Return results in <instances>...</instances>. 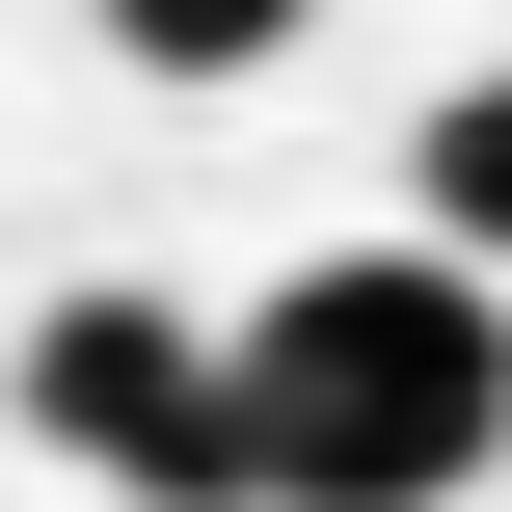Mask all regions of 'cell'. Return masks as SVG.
I'll use <instances>...</instances> for the list:
<instances>
[{
	"mask_svg": "<svg viewBox=\"0 0 512 512\" xmlns=\"http://www.w3.org/2000/svg\"><path fill=\"white\" fill-rule=\"evenodd\" d=\"M216 351H243V512H459L512 459V270L459 243H324Z\"/></svg>",
	"mask_w": 512,
	"mask_h": 512,
	"instance_id": "1",
	"label": "cell"
},
{
	"mask_svg": "<svg viewBox=\"0 0 512 512\" xmlns=\"http://www.w3.org/2000/svg\"><path fill=\"white\" fill-rule=\"evenodd\" d=\"M27 432L81 459V486H135V512H243V351L189 324V297H54L27 324Z\"/></svg>",
	"mask_w": 512,
	"mask_h": 512,
	"instance_id": "2",
	"label": "cell"
},
{
	"mask_svg": "<svg viewBox=\"0 0 512 512\" xmlns=\"http://www.w3.org/2000/svg\"><path fill=\"white\" fill-rule=\"evenodd\" d=\"M405 243H459V270H512V54L405 108Z\"/></svg>",
	"mask_w": 512,
	"mask_h": 512,
	"instance_id": "3",
	"label": "cell"
},
{
	"mask_svg": "<svg viewBox=\"0 0 512 512\" xmlns=\"http://www.w3.org/2000/svg\"><path fill=\"white\" fill-rule=\"evenodd\" d=\"M297 27H324V0H108V54H135V81H270Z\"/></svg>",
	"mask_w": 512,
	"mask_h": 512,
	"instance_id": "4",
	"label": "cell"
}]
</instances>
